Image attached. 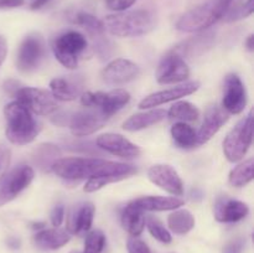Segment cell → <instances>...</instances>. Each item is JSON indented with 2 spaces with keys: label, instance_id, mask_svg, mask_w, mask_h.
<instances>
[{
  "label": "cell",
  "instance_id": "32",
  "mask_svg": "<svg viewBox=\"0 0 254 253\" xmlns=\"http://www.w3.org/2000/svg\"><path fill=\"white\" fill-rule=\"evenodd\" d=\"M145 225L148 227V231L150 232V235L153 236L155 240H158L161 243H170L171 242V235L168 230L165 228V226L160 222V220H158L154 216H148L145 217Z\"/></svg>",
  "mask_w": 254,
  "mask_h": 253
},
{
  "label": "cell",
  "instance_id": "35",
  "mask_svg": "<svg viewBox=\"0 0 254 253\" xmlns=\"http://www.w3.org/2000/svg\"><path fill=\"white\" fill-rule=\"evenodd\" d=\"M127 248H128L129 253H151L148 245L136 237L129 238L128 243H127Z\"/></svg>",
  "mask_w": 254,
  "mask_h": 253
},
{
  "label": "cell",
  "instance_id": "9",
  "mask_svg": "<svg viewBox=\"0 0 254 253\" xmlns=\"http://www.w3.org/2000/svg\"><path fill=\"white\" fill-rule=\"evenodd\" d=\"M16 101L26 107L32 114L36 116H50L59 108L57 101L51 92L34 87H20L15 93Z\"/></svg>",
  "mask_w": 254,
  "mask_h": 253
},
{
  "label": "cell",
  "instance_id": "31",
  "mask_svg": "<svg viewBox=\"0 0 254 253\" xmlns=\"http://www.w3.org/2000/svg\"><path fill=\"white\" fill-rule=\"evenodd\" d=\"M254 160L252 158L236 166L230 174L228 181L235 188H243L253 180Z\"/></svg>",
  "mask_w": 254,
  "mask_h": 253
},
{
  "label": "cell",
  "instance_id": "28",
  "mask_svg": "<svg viewBox=\"0 0 254 253\" xmlns=\"http://www.w3.org/2000/svg\"><path fill=\"white\" fill-rule=\"evenodd\" d=\"M168 226L176 235H186L195 227V217L189 210L178 208L169 215Z\"/></svg>",
  "mask_w": 254,
  "mask_h": 253
},
{
  "label": "cell",
  "instance_id": "36",
  "mask_svg": "<svg viewBox=\"0 0 254 253\" xmlns=\"http://www.w3.org/2000/svg\"><path fill=\"white\" fill-rule=\"evenodd\" d=\"M136 0H107L106 5L109 10L116 12L127 11L129 7L135 4Z\"/></svg>",
  "mask_w": 254,
  "mask_h": 253
},
{
  "label": "cell",
  "instance_id": "22",
  "mask_svg": "<svg viewBox=\"0 0 254 253\" xmlns=\"http://www.w3.org/2000/svg\"><path fill=\"white\" fill-rule=\"evenodd\" d=\"M51 94L56 101L69 102L82 94V83L69 77H56L50 82Z\"/></svg>",
  "mask_w": 254,
  "mask_h": 253
},
{
  "label": "cell",
  "instance_id": "15",
  "mask_svg": "<svg viewBox=\"0 0 254 253\" xmlns=\"http://www.w3.org/2000/svg\"><path fill=\"white\" fill-rule=\"evenodd\" d=\"M149 180L173 196H183L184 184L178 171L170 165L155 164L148 170Z\"/></svg>",
  "mask_w": 254,
  "mask_h": 253
},
{
  "label": "cell",
  "instance_id": "8",
  "mask_svg": "<svg viewBox=\"0 0 254 253\" xmlns=\"http://www.w3.org/2000/svg\"><path fill=\"white\" fill-rule=\"evenodd\" d=\"M34 169L29 165H19L0 178V206L19 196L34 180Z\"/></svg>",
  "mask_w": 254,
  "mask_h": 253
},
{
  "label": "cell",
  "instance_id": "29",
  "mask_svg": "<svg viewBox=\"0 0 254 253\" xmlns=\"http://www.w3.org/2000/svg\"><path fill=\"white\" fill-rule=\"evenodd\" d=\"M166 116L173 121L184 122H195L200 117V111L197 107L188 101H178L170 107L169 112H166Z\"/></svg>",
  "mask_w": 254,
  "mask_h": 253
},
{
  "label": "cell",
  "instance_id": "37",
  "mask_svg": "<svg viewBox=\"0 0 254 253\" xmlns=\"http://www.w3.org/2000/svg\"><path fill=\"white\" fill-rule=\"evenodd\" d=\"M11 154L10 150L5 146H0V178L6 173V169L10 164Z\"/></svg>",
  "mask_w": 254,
  "mask_h": 253
},
{
  "label": "cell",
  "instance_id": "45",
  "mask_svg": "<svg viewBox=\"0 0 254 253\" xmlns=\"http://www.w3.org/2000/svg\"><path fill=\"white\" fill-rule=\"evenodd\" d=\"M69 253H82V252H78V251H72V252H69Z\"/></svg>",
  "mask_w": 254,
  "mask_h": 253
},
{
  "label": "cell",
  "instance_id": "14",
  "mask_svg": "<svg viewBox=\"0 0 254 253\" xmlns=\"http://www.w3.org/2000/svg\"><path fill=\"white\" fill-rule=\"evenodd\" d=\"M201 83L198 81H190L185 82L183 84L173 87V88L164 89V91L155 92L153 94H149L144 99H141L139 103V108L140 109H150L154 107H159L161 104L169 103L173 101H179L183 97L190 96V94L195 93L198 88H200Z\"/></svg>",
  "mask_w": 254,
  "mask_h": 253
},
{
  "label": "cell",
  "instance_id": "18",
  "mask_svg": "<svg viewBox=\"0 0 254 253\" xmlns=\"http://www.w3.org/2000/svg\"><path fill=\"white\" fill-rule=\"evenodd\" d=\"M213 213L218 222L235 223L247 217V215L250 213V207L247 203L242 202V201L223 196L216 201Z\"/></svg>",
  "mask_w": 254,
  "mask_h": 253
},
{
  "label": "cell",
  "instance_id": "17",
  "mask_svg": "<svg viewBox=\"0 0 254 253\" xmlns=\"http://www.w3.org/2000/svg\"><path fill=\"white\" fill-rule=\"evenodd\" d=\"M97 146L112 155L124 159H134L140 155V149L138 145L131 143L129 139L121 134L106 133L102 134L96 140Z\"/></svg>",
  "mask_w": 254,
  "mask_h": 253
},
{
  "label": "cell",
  "instance_id": "30",
  "mask_svg": "<svg viewBox=\"0 0 254 253\" xmlns=\"http://www.w3.org/2000/svg\"><path fill=\"white\" fill-rule=\"evenodd\" d=\"M72 21H73L74 24L82 26L83 29H86L87 32H88L93 39L94 37H97V39H98V37H102L103 36V32L106 31L103 21L99 20L98 17L94 16V15L89 14V12H76V14L73 15V17H72Z\"/></svg>",
  "mask_w": 254,
  "mask_h": 253
},
{
  "label": "cell",
  "instance_id": "12",
  "mask_svg": "<svg viewBox=\"0 0 254 253\" xmlns=\"http://www.w3.org/2000/svg\"><path fill=\"white\" fill-rule=\"evenodd\" d=\"M190 76V68L183 57L169 52L161 59L156 68V81L160 84H175L186 81Z\"/></svg>",
  "mask_w": 254,
  "mask_h": 253
},
{
  "label": "cell",
  "instance_id": "7",
  "mask_svg": "<svg viewBox=\"0 0 254 253\" xmlns=\"http://www.w3.org/2000/svg\"><path fill=\"white\" fill-rule=\"evenodd\" d=\"M130 101L126 89L117 88L109 92H82L81 104L84 108H98L107 118L118 113Z\"/></svg>",
  "mask_w": 254,
  "mask_h": 253
},
{
  "label": "cell",
  "instance_id": "10",
  "mask_svg": "<svg viewBox=\"0 0 254 253\" xmlns=\"http://www.w3.org/2000/svg\"><path fill=\"white\" fill-rule=\"evenodd\" d=\"M46 55L44 37L37 32L22 40L16 56V66L21 72H32L41 64Z\"/></svg>",
  "mask_w": 254,
  "mask_h": 253
},
{
  "label": "cell",
  "instance_id": "11",
  "mask_svg": "<svg viewBox=\"0 0 254 253\" xmlns=\"http://www.w3.org/2000/svg\"><path fill=\"white\" fill-rule=\"evenodd\" d=\"M107 119L98 108H86L72 114L67 126L74 136H88L103 128Z\"/></svg>",
  "mask_w": 254,
  "mask_h": 253
},
{
  "label": "cell",
  "instance_id": "3",
  "mask_svg": "<svg viewBox=\"0 0 254 253\" xmlns=\"http://www.w3.org/2000/svg\"><path fill=\"white\" fill-rule=\"evenodd\" d=\"M236 0H206L189 10L176 22V29L184 32H201L223 19Z\"/></svg>",
  "mask_w": 254,
  "mask_h": 253
},
{
  "label": "cell",
  "instance_id": "1",
  "mask_svg": "<svg viewBox=\"0 0 254 253\" xmlns=\"http://www.w3.org/2000/svg\"><path fill=\"white\" fill-rule=\"evenodd\" d=\"M57 176L67 181H79L99 176H118L127 179L136 174V168L118 161L96 158H62L51 164Z\"/></svg>",
  "mask_w": 254,
  "mask_h": 253
},
{
  "label": "cell",
  "instance_id": "42",
  "mask_svg": "<svg viewBox=\"0 0 254 253\" xmlns=\"http://www.w3.org/2000/svg\"><path fill=\"white\" fill-rule=\"evenodd\" d=\"M51 0H34V2L31 4V9L32 10H39L41 7H44L47 2H50Z\"/></svg>",
  "mask_w": 254,
  "mask_h": 253
},
{
  "label": "cell",
  "instance_id": "23",
  "mask_svg": "<svg viewBox=\"0 0 254 253\" xmlns=\"http://www.w3.org/2000/svg\"><path fill=\"white\" fill-rule=\"evenodd\" d=\"M71 240L69 232L66 230H60L59 227L50 228V230H40L34 236L35 245L42 250H59L64 247Z\"/></svg>",
  "mask_w": 254,
  "mask_h": 253
},
{
  "label": "cell",
  "instance_id": "40",
  "mask_svg": "<svg viewBox=\"0 0 254 253\" xmlns=\"http://www.w3.org/2000/svg\"><path fill=\"white\" fill-rule=\"evenodd\" d=\"M25 4L24 0H0V9H12L20 7Z\"/></svg>",
  "mask_w": 254,
  "mask_h": 253
},
{
  "label": "cell",
  "instance_id": "2",
  "mask_svg": "<svg viewBox=\"0 0 254 253\" xmlns=\"http://www.w3.org/2000/svg\"><path fill=\"white\" fill-rule=\"evenodd\" d=\"M4 116L6 119L5 134L7 140L15 145L32 143L41 131V124L20 102L14 101L7 103L4 108Z\"/></svg>",
  "mask_w": 254,
  "mask_h": 253
},
{
  "label": "cell",
  "instance_id": "33",
  "mask_svg": "<svg viewBox=\"0 0 254 253\" xmlns=\"http://www.w3.org/2000/svg\"><path fill=\"white\" fill-rule=\"evenodd\" d=\"M106 246V236L101 230H93L86 236L82 253H102Z\"/></svg>",
  "mask_w": 254,
  "mask_h": 253
},
{
  "label": "cell",
  "instance_id": "44",
  "mask_svg": "<svg viewBox=\"0 0 254 253\" xmlns=\"http://www.w3.org/2000/svg\"><path fill=\"white\" fill-rule=\"evenodd\" d=\"M44 223H35V225L34 226H32V228H36V230H40V228H41V230H42V228H44Z\"/></svg>",
  "mask_w": 254,
  "mask_h": 253
},
{
  "label": "cell",
  "instance_id": "21",
  "mask_svg": "<svg viewBox=\"0 0 254 253\" xmlns=\"http://www.w3.org/2000/svg\"><path fill=\"white\" fill-rule=\"evenodd\" d=\"M94 212H96V207L91 202H86L77 206L73 212L71 213V216H69L67 231L69 233L78 236L88 232L92 227V223H93Z\"/></svg>",
  "mask_w": 254,
  "mask_h": 253
},
{
  "label": "cell",
  "instance_id": "19",
  "mask_svg": "<svg viewBox=\"0 0 254 253\" xmlns=\"http://www.w3.org/2000/svg\"><path fill=\"white\" fill-rule=\"evenodd\" d=\"M230 114L222 107H211L207 109L203 118L202 124L197 131L198 146L207 143L226 123H227Z\"/></svg>",
  "mask_w": 254,
  "mask_h": 253
},
{
  "label": "cell",
  "instance_id": "24",
  "mask_svg": "<svg viewBox=\"0 0 254 253\" xmlns=\"http://www.w3.org/2000/svg\"><path fill=\"white\" fill-rule=\"evenodd\" d=\"M143 211H171L184 205L179 196H144L133 201Z\"/></svg>",
  "mask_w": 254,
  "mask_h": 253
},
{
  "label": "cell",
  "instance_id": "26",
  "mask_svg": "<svg viewBox=\"0 0 254 253\" xmlns=\"http://www.w3.org/2000/svg\"><path fill=\"white\" fill-rule=\"evenodd\" d=\"M166 111L164 109H150V111L141 112L131 116L123 123V129L127 131H138L149 126L158 124L165 119Z\"/></svg>",
  "mask_w": 254,
  "mask_h": 253
},
{
  "label": "cell",
  "instance_id": "25",
  "mask_svg": "<svg viewBox=\"0 0 254 253\" xmlns=\"http://www.w3.org/2000/svg\"><path fill=\"white\" fill-rule=\"evenodd\" d=\"M121 220L124 230L133 237H138L143 233L145 227V211L131 201L124 207Z\"/></svg>",
  "mask_w": 254,
  "mask_h": 253
},
{
  "label": "cell",
  "instance_id": "27",
  "mask_svg": "<svg viewBox=\"0 0 254 253\" xmlns=\"http://www.w3.org/2000/svg\"><path fill=\"white\" fill-rule=\"evenodd\" d=\"M171 136L176 145L181 149H191L198 146L197 131L188 123L178 122L171 126Z\"/></svg>",
  "mask_w": 254,
  "mask_h": 253
},
{
  "label": "cell",
  "instance_id": "38",
  "mask_svg": "<svg viewBox=\"0 0 254 253\" xmlns=\"http://www.w3.org/2000/svg\"><path fill=\"white\" fill-rule=\"evenodd\" d=\"M64 220V207L59 205L52 210L51 212V223L55 227H60Z\"/></svg>",
  "mask_w": 254,
  "mask_h": 253
},
{
  "label": "cell",
  "instance_id": "43",
  "mask_svg": "<svg viewBox=\"0 0 254 253\" xmlns=\"http://www.w3.org/2000/svg\"><path fill=\"white\" fill-rule=\"evenodd\" d=\"M246 47H247L248 51H251V52L254 50V36L253 35H250V36L247 37V40H246Z\"/></svg>",
  "mask_w": 254,
  "mask_h": 253
},
{
  "label": "cell",
  "instance_id": "5",
  "mask_svg": "<svg viewBox=\"0 0 254 253\" xmlns=\"http://www.w3.org/2000/svg\"><path fill=\"white\" fill-rule=\"evenodd\" d=\"M88 47L86 36L78 31H66L59 35L52 42V51L57 61L68 69L78 66V60Z\"/></svg>",
  "mask_w": 254,
  "mask_h": 253
},
{
  "label": "cell",
  "instance_id": "39",
  "mask_svg": "<svg viewBox=\"0 0 254 253\" xmlns=\"http://www.w3.org/2000/svg\"><path fill=\"white\" fill-rule=\"evenodd\" d=\"M243 242L241 240H236L230 242L223 248V253H242Z\"/></svg>",
  "mask_w": 254,
  "mask_h": 253
},
{
  "label": "cell",
  "instance_id": "6",
  "mask_svg": "<svg viewBox=\"0 0 254 253\" xmlns=\"http://www.w3.org/2000/svg\"><path fill=\"white\" fill-rule=\"evenodd\" d=\"M253 140V111L241 119L223 140V153L231 163L242 160L252 145Z\"/></svg>",
  "mask_w": 254,
  "mask_h": 253
},
{
  "label": "cell",
  "instance_id": "41",
  "mask_svg": "<svg viewBox=\"0 0 254 253\" xmlns=\"http://www.w3.org/2000/svg\"><path fill=\"white\" fill-rule=\"evenodd\" d=\"M7 55V42L4 36H0V64L4 62Z\"/></svg>",
  "mask_w": 254,
  "mask_h": 253
},
{
  "label": "cell",
  "instance_id": "16",
  "mask_svg": "<svg viewBox=\"0 0 254 253\" xmlns=\"http://www.w3.org/2000/svg\"><path fill=\"white\" fill-rule=\"evenodd\" d=\"M140 73L136 63L127 59H116L109 62L102 71V79L107 84L118 86L133 81Z\"/></svg>",
  "mask_w": 254,
  "mask_h": 253
},
{
  "label": "cell",
  "instance_id": "20",
  "mask_svg": "<svg viewBox=\"0 0 254 253\" xmlns=\"http://www.w3.org/2000/svg\"><path fill=\"white\" fill-rule=\"evenodd\" d=\"M213 42H215V32H203L176 45L170 52L183 57L184 60L192 59L205 54L207 50L211 49Z\"/></svg>",
  "mask_w": 254,
  "mask_h": 253
},
{
  "label": "cell",
  "instance_id": "13",
  "mask_svg": "<svg viewBox=\"0 0 254 253\" xmlns=\"http://www.w3.org/2000/svg\"><path fill=\"white\" fill-rule=\"evenodd\" d=\"M247 106V91L240 76L230 73L223 83L222 108L228 114H240Z\"/></svg>",
  "mask_w": 254,
  "mask_h": 253
},
{
  "label": "cell",
  "instance_id": "34",
  "mask_svg": "<svg viewBox=\"0 0 254 253\" xmlns=\"http://www.w3.org/2000/svg\"><path fill=\"white\" fill-rule=\"evenodd\" d=\"M121 180H123V179L118 178V176H99V178H92L87 180L83 190L86 192H94V191L99 190V189L108 185V184L118 183Z\"/></svg>",
  "mask_w": 254,
  "mask_h": 253
},
{
  "label": "cell",
  "instance_id": "4",
  "mask_svg": "<svg viewBox=\"0 0 254 253\" xmlns=\"http://www.w3.org/2000/svg\"><path fill=\"white\" fill-rule=\"evenodd\" d=\"M103 24L104 29L114 36L136 37L153 31L156 25V19L149 10L138 9L108 15Z\"/></svg>",
  "mask_w": 254,
  "mask_h": 253
}]
</instances>
